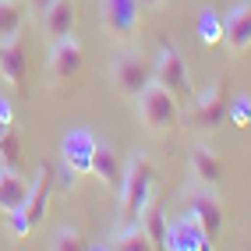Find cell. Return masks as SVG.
<instances>
[{"instance_id": "obj_1", "label": "cell", "mask_w": 251, "mask_h": 251, "mask_svg": "<svg viewBox=\"0 0 251 251\" xmlns=\"http://www.w3.org/2000/svg\"><path fill=\"white\" fill-rule=\"evenodd\" d=\"M152 191H156V170L145 156H131L121 184H117V195H121V212L124 220H142V212L152 202Z\"/></svg>"}, {"instance_id": "obj_2", "label": "cell", "mask_w": 251, "mask_h": 251, "mask_svg": "<svg viewBox=\"0 0 251 251\" xmlns=\"http://www.w3.org/2000/svg\"><path fill=\"white\" fill-rule=\"evenodd\" d=\"M138 117H142V124H145L149 131H166V127H174V121H177V96L152 78V81L138 92Z\"/></svg>"}, {"instance_id": "obj_3", "label": "cell", "mask_w": 251, "mask_h": 251, "mask_svg": "<svg viewBox=\"0 0 251 251\" xmlns=\"http://www.w3.org/2000/svg\"><path fill=\"white\" fill-rule=\"evenodd\" d=\"M110 78L124 96H138L149 81H152V60L145 53H138V50H124V53H117L113 68H110Z\"/></svg>"}, {"instance_id": "obj_4", "label": "cell", "mask_w": 251, "mask_h": 251, "mask_svg": "<svg viewBox=\"0 0 251 251\" xmlns=\"http://www.w3.org/2000/svg\"><path fill=\"white\" fill-rule=\"evenodd\" d=\"M152 78L159 85H166L174 96H188L191 92V78H188V64H184L180 50L174 43H163L159 46V57L152 64Z\"/></svg>"}, {"instance_id": "obj_5", "label": "cell", "mask_w": 251, "mask_h": 251, "mask_svg": "<svg viewBox=\"0 0 251 251\" xmlns=\"http://www.w3.org/2000/svg\"><path fill=\"white\" fill-rule=\"evenodd\" d=\"M96 135H92V127H71V131H64V138H60V159L64 163H71L78 177L81 174H92V156H96Z\"/></svg>"}, {"instance_id": "obj_6", "label": "cell", "mask_w": 251, "mask_h": 251, "mask_svg": "<svg viewBox=\"0 0 251 251\" xmlns=\"http://www.w3.org/2000/svg\"><path fill=\"white\" fill-rule=\"evenodd\" d=\"M99 7H103V22L113 36H135L138 32V22H142V4L138 0H99Z\"/></svg>"}, {"instance_id": "obj_7", "label": "cell", "mask_w": 251, "mask_h": 251, "mask_svg": "<svg viewBox=\"0 0 251 251\" xmlns=\"http://www.w3.org/2000/svg\"><path fill=\"white\" fill-rule=\"evenodd\" d=\"M78 71H81V43L75 32H68V36L53 39V46H50V75L57 81H68Z\"/></svg>"}, {"instance_id": "obj_8", "label": "cell", "mask_w": 251, "mask_h": 251, "mask_svg": "<svg viewBox=\"0 0 251 251\" xmlns=\"http://www.w3.org/2000/svg\"><path fill=\"white\" fill-rule=\"evenodd\" d=\"M163 248H170V251H209L212 241L205 237V230L184 212L180 220H174L170 226H166V244Z\"/></svg>"}, {"instance_id": "obj_9", "label": "cell", "mask_w": 251, "mask_h": 251, "mask_svg": "<svg viewBox=\"0 0 251 251\" xmlns=\"http://www.w3.org/2000/svg\"><path fill=\"white\" fill-rule=\"evenodd\" d=\"M223 43L233 53H244L251 46V0H241L223 14Z\"/></svg>"}, {"instance_id": "obj_10", "label": "cell", "mask_w": 251, "mask_h": 251, "mask_svg": "<svg viewBox=\"0 0 251 251\" xmlns=\"http://www.w3.org/2000/svg\"><path fill=\"white\" fill-rule=\"evenodd\" d=\"M188 216L205 230L209 241L220 237V230H223V209H220V202H216L212 191H195L191 195V205H188Z\"/></svg>"}, {"instance_id": "obj_11", "label": "cell", "mask_w": 251, "mask_h": 251, "mask_svg": "<svg viewBox=\"0 0 251 251\" xmlns=\"http://www.w3.org/2000/svg\"><path fill=\"white\" fill-rule=\"evenodd\" d=\"M195 121L202 127H216L226 117V96H223V85L220 81H209V85L195 96Z\"/></svg>"}, {"instance_id": "obj_12", "label": "cell", "mask_w": 251, "mask_h": 251, "mask_svg": "<svg viewBox=\"0 0 251 251\" xmlns=\"http://www.w3.org/2000/svg\"><path fill=\"white\" fill-rule=\"evenodd\" d=\"M57 184H53V166L43 163L39 170H36V180H32V188H28V202H25V212H28V220L32 226H36L43 220V212L50 205V191H53Z\"/></svg>"}, {"instance_id": "obj_13", "label": "cell", "mask_w": 251, "mask_h": 251, "mask_svg": "<svg viewBox=\"0 0 251 251\" xmlns=\"http://www.w3.org/2000/svg\"><path fill=\"white\" fill-rule=\"evenodd\" d=\"M92 174L106 184V188L117 191L121 184V174H124V159L117 156V149L110 142H96V156H92Z\"/></svg>"}, {"instance_id": "obj_14", "label": "cell", "mask_w": 251, "mask_h": 251, "mask_svg": "<svg viewBox=\"0 0 251 251\" xmlns=\"http://www.w3.org/2000/svg\"><path fill=\"white\" fill-rule=\"evenodd\" d=\"M28 188H32V184H28L18 170H4V166H0V209H4V212L25 209Z\"/></svg>"}, {"instance_id": "obj_15", "label": "cell", "mask_w": 251, "mask_h": 251, "mask_svg": "<svg viewBox=\"0 0 251 251\" xmlns=\"http://www.w3.org/2000/svg\"><path fill=\"white\" fill-rule=\"evenodd\" d=\"M25 75H28V60H25V50L22 43H0V78L11 81V85H25Z\"/></svg>"}, {"instance_id": "obj_16", "label": "cell", "mask_w": 251, "mask_h": 251, "mask_svg": "<svg viewBox=\"0 0 251 251\" xmlns=\"http://www.w3.org/2000/svg\"><path fill=\"white\" fill-rule=\"evenodd\" d=\"M75 18H78L75 0H57V4L43 14V25L53 39H60V36H68V32H75Z\"/></svg>"}, {"instance_id": "obj_17", "label": "cell", "mask_w": 251, "mask_h": 251, "mask_svg": "<svg viewBox=\"0 0 251 251\" xmlns=\"http://www.w3.org/2000/svg\"><path fill=\"white\" fill-rule=\"evenodd\" d=\"M191 170H195V177L202 180L205 188H216L220 177H223L220 156H216L212 149H205V145H195V149H191Z\"/></svg>"}, {"instance_id": "obj_18", "label": "cell", "mask_w": 251, "mask_h": 251, "mask_svg": "<svg viewBox=\"0 0 251 251\" xmlns=\"http://www.w3.org/2000/svg\"><path fill=\"white\" fill-rule=\"evenodd\" d=\"M195 32H198V43H202V46H220L223 43V14L205 7L202 14H198Z\"/></svg>"}, {"instance_id": "obj_19", "label": "cell", "mask_w": 251, "mask_h": 251, "mask_svg": "<svg viewBox=\"0 0 251 251\" xmlns=\"http://www.w3.org/2000/svg\"><path fill=\"white\" fill-rule=\"evenodd\" d=\"M22 7L14 4V0H0V43H14L22 36Z\"/></svg>"}, {"instance_id": "obj_20", "label": "cell", "mask_w": 251, "mask_h": 251, "mask_svg": "<svg viewBox=\"0 0 251 251\" xmlns=\"http://www.w3.org/2000/svg\"><path fill=\"white\" fill-rule=\"evenodd\" d=\"M166 226H170V223H166V212H163V209H152V205H149V209L142 212V230H145V237L152 241V248H163V244H166Z\"/></svg>"}, {"instance_id": "obj_21", "label": "cell", "mask_w": 251, "mask_h": 251, "mask_svg": "<svg viewBox=\"0 0 251 251\" xmlns=\"http://www.w3.org/2000/svg\"><path fill=\"white\" fill-rule=\"evenodd\" d=\"M18 159H22V142H18V131L11 124L4 131V138H0V166L4 170H18Z\"/></svg>"}, {"instance_id": "obj_22", "label": "cell", "mask_w": 251, "mask_h": 251, "mask_svg": "<svg viewBox=\"0 0 251 251\" xmlns=\"http://www.w3.org/2000/svg\"><path fill=\"white\" fill-rule=\"evenodd\" d=\"M113 248H124V251H149L152 248V241L145 237V230H142V223L138 226H127V230H121L113 237Z\"/></svg>"}, {"instance_id": "obj_23", "label": "cell", "mask_w": 251, "mask_h": 251, "mask_svg": "<svg viewBox=\"0 0 251 251\" xmlns=\"http://www.w3.org/2000/svg\"><path fill=\"white\" fill-rule=\"evenodd\" d=\"M226 117H230V124L233 127H248L251 124V96H233L226 99Z\"/></svg>"}, {"instance_id": "obj_24", "label": "cell", "mask_w": 251, "mask_h": 251, "mask_svg": "<svg viewBox=\"0 0 251 251\" xmlns=\"http://www.w3.org/2000/svg\"><path fill=\"white\" fill-rule=\"evenodd\" d=\"M50 248H53V251H81V248H89V244H85V237H81V233H75V230H60V233H53Z\"/></svg>"}, {"instance_id": "obj_25", "label": "cell", "mask_w": 251, "mask_h": 251, "mask_svg": "<svg viewBox=\"0 0 251 251\" xmlns=\"http://www.w3.org/2000/svg\"><path fill=\"white\" fill-rule=\"evenodd\" d=\"M7 230L14 233V237H28V230H32L28 212H25V209H14V212H7Z\"/></svg>"}, {"instance_id": "obj_26", "label": "cell", "mask_w": 251, "mask_h": 251, "mask_svg": "<svg viewBox=\"0 0 251 251\" xmlns=\"http://www.w3.org/2000/svg\"><path fill=\"white\" fill-rule=\"evenodd\" d=\"M53 184H57L60 191H71L75 184H78V170H75L71 163H64V159H60V166H57V174H53Z\"/></svg>"}, {"instance_id": "obj_27", "label": "cell", "mask_w": 251, "mask_h": 251, "mask_svg": "<svg viewBox=\"0 0 251 251\" xmlns=\"http://www.w3.org/2000/svg\"><path fill=\"white\" fill-rule=\"evenodd\" d=\"M14 124V103L7 96H0V138H4V131Z\"/></svg>"}, {"instance_id": "obj_28", "label": "cell", "mask_w": 251, "mask_h": 251, "mask_svg": "<svg viewBox=\"0 0 251 251\" xmlns=\"http://www.w3.org/2000/svg\"><path fill=\"white\" fill-rule=\"evenodd\" d=\"M53 4H57V0H28V7L36 11V14H46L50 7H53Z\"/></svg>"}, {"instance_id": "obj_29", "label": "cell", "mask_w": 251, "mask_h": 251, "mask_svg": "<svg viewBox=\"0 0 251 251\" xmlns=\"http://www.w3.org/2000/svg\"><path fill=\"white\" fill-rule=\"evenodd\" d=\"M138 4H145V7H159L163 0H138Z\"/></svg>"}]
</instances>
